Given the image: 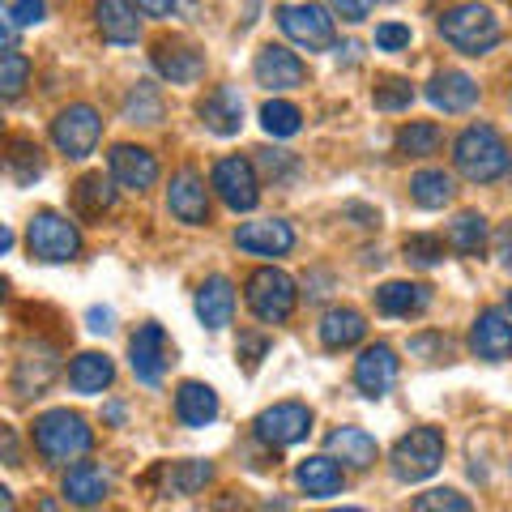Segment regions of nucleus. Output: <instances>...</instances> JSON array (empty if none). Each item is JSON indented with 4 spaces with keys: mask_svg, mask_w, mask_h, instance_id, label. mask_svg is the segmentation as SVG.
<instances>
[{
    "mask_svg": "<svg viewBox=\"0 0 512 512\" xmlns=\"http://www.w3.org/2000/svg\"><path fill=\"white\" fill-rule=\"evenodd\" d=\"M35 448L47 466H69V461H82L94 448V431L86 427L82 414L47 410L35 419Z\"/></svg>",
    "mask_w": 512,
    "mask_h": 512,
    "instance_id": "obj_1",
    "label": "nucleus"
},
{
    "mask_svg": "<svg viewBox=\"0 0 512 512\" xmlns=\"http://www.w3.org/2000/svg\"><path fill=\"white\" fill-rule=\"evenodd\" d=\"M453 163L470 184H491V180H500V175H508L512 154H508L504 137L495 133L491 124H474V128H466V133L457 137Z\"/></svg>",
    "mask_w": 512,
    "mask_h": 512,
    "instance_id": "obj_2",
    "label": "nucleus"
},
{
    "mask_svg": "<svg viewBox=\"0 0 512 512\" xmlns=\"http://www.w3.org/2000/svg\"><path fill=\"white\" fill-rule=\"evenodd\" d=\"M440 35H444V43H453L457 52L483 56L500 43V22H495L491 9H483V5H457L440 18Z\"/></svg>",
    "mask_w": 512,
    "mask_h": 512,
    "instance_id": "obj_3",
    "label": "nucleus"
},
{
    "mask_svg": "<svg viewBox=\"0 0 512 512\" xmlns=\"http://www.w3.org/2000/svg\"><path fill=\"white\" fill-rule=\"evenodd\" d=\"M244 299H248V308H252L256 320H265V325H282V320H291L299 291H295L291 274H282V269L265 265V269H256V274L248 278Z\"/></svg>",
    "mask_w": 512,
    "mask_h": 512,
    "instance_id": "obj_4",
    "label": "nucleus"
},
{
    "mask_svg": "<svg viewBox=\"0 0 512 512\" xmlns=\"http://www.w3.org/2000/svg\"><path fill=\"white\" fill-rule=\"evenodd\" d=\"M26 248L35 261L43 265H64V261H73L77 252H82V235H77V227L69 218H60L52 210H43L30 218V227H26Z\"/></svg>",
    "mask_w": 512,
    "mask_h": 512,
    "instance_id": "obj_5",
    "label": "nucleus"
},
{
    "mask_svg": "<svg viewBox=\"0 0 512 512\" xmlns=\"http://www.w3.org/2000/svg\"><path fill=\"white\" fill-rule=\"evenodd\" d=\"M393 474L402 478V483H423V478H431L440 470L444 461V436L436 427H414L410 436L397 440L393 448Z\"/></svg>",
    "mask_w": 512,
    "mask_h": 512,
    "instance_id": "obj_6",
    "label": "nucleus"
},
{
    "mask_svg": "<svg viewBox=\"0 0 512 512\" xmlns=\"http://www.w3.org/2000/svg\"><path fill=\"white\" fill-rule=\"evenodd\" d=\"M99 137H103V120H99V111H94L90 103L64 107L60 116L52 120V141H56V150L64 158H86V154H94Z\"/></svg>",
    "mask_w": 512,
    "mask_h": 512,
    "instance_id": "obj_7",
    "label": "nucleus"
},
{
    "mask_svg": "<svg viewBox=\"0 0 512 512\" xmlns=\"http://www.w3.org/2000/svg\"><path fill=\"white\" fill-rule=\"evenodd\" d=\"M278 26H282L286 39L303 47V52H329L333 35H338L325 5H282L278 9Z\"/></svg>",
    "mask_w": 512,
    "mask_h": 512,
    "instance_id": "obj_8",
    "label": "nucleus"
},
{
    "mask_svg": "<svg viewBox=\"0 0 512 512\" xmlns=\"http://www.w3.org/2000/svg\"><path fill=\"white\" fill-rule=\"evenodd\" d=\"M252 427H256V440H261V444L291 448V444H299L312 431V410L303 402H278V406H269V410L256 414Z\"/></svg>",
    "mask_w": 512,
    "mask_h": 512,
    "instance_id": "obj_9",
    "label": "nucleus"
},
{
    "mask_svg": "<svg viewBox=\"0 0 512 512\" xmlns=\"http://www.w3.org/2000/svg\"><path fill=\"white\" fill-rule=\"evenodd\" d=\"M214 188H218V197L231 205L235 214H248L256 210V201H261V184H256V167L248 163V158H222V163L214 167Z\"/></svg>",
    "mask_w": 512,
    "mask_h": 512,
    "instance_id": "obj_10",
    "label": "nucleus"
},
{
    "mask_svg": "<svg viewBox=\"0 0 512 512\" xmlns=\"http://www.w3.org/2000/svg\"><path fill=\"white\" fill-rule=\"evenodd\" d=\"M128 363H133V376L141 384H158L171 363V342H167V329L163 325H141L128 342Z\"/></svg>",
    "mask_w": 512,
    "mask_h": 512,
    "instance_id": "obj_11",
    "label": "nucleus"
},
{
    "mask_svg": "<svg viewBox=\"0 0 512 512\" xmlns=\"http://www.w3.org/2000/svg\"><path fill=\"white\" fill-rule=\"evenodd\" d=\"M256 82H261L265 90H295L308 82V69H303V60L295 52H286L282 43H269L256 52V64H252Z\"/></svg>",
    "mask_w": 512,
    "mask_h": 512,
    "instance_id": "obj_12",
    "label": "nucleus"
},
{
    "mask_svg": "<svg viewBox=\"0 0 512 512\" xmlns=\"http://www.w3.org/2000/svg\"><path fill=\"white\" fill-rule=\"evenodd\" d=\"M107 163H111V180H116L120 188H128V192H146L158 180V158L150 150H141V146H128V141L111 146Z\"/></svg>",
    "mask_w": 512,
    "mask_h": 512,
    "instance_id": "obj_13",
    "label": "nucleus"
},
{
    "mask_svg": "<svg viewBox=\"0 0 512 512\" xmlns=\"http://www.w3.org/2000/svg\"><path fill=\"white\" fill-rule=\"evenodd\" d=\"M470 350L483 363H504L512 359V320L500 312V308H491L474 320V333H470Z\"/></svg>",
    "mask_w": 512,
    "mask_h": 512,
    "instance_id": "obj_14",
    "label": "nucleus"
},
{
    "mask_svg": "<svg viewBox=\"0 0 512 512\" xmlns=\"http://www.w3.org/2000/svg\"><path fill=\"white\" fill-rule=\"evenodd\" d=\"M167 205L171 214L188 222V227H205L210 222V197H205V180L197 171H180L167 188Z\"/></svg>",
    "mask_w": 512,
    "mask_h": 512,
    "instance_id": "obj_15",
    "label": "nucleus"
},
{
    "mask_svg": "<svg viewBox=\"0 0 512 512\" xmlns=\"http://www.w3.org/2000/svg\"><path fill=\"white\" fill-rule=\"evenodd\" d=\"M355 384H359L363 397H372V402L384 397L397 384V355L389 346H380V342L367 346L363 355L355 359Z\"/></svg>",
    "mask_w": 512,
    "mask_h": 512,
    "instance_id": "obj_16",
    "label": "nucleus"
},
{
    "mask_svg": "<svg viewBox=\"0 0 512 512\" xmlns=\"http://www.w3.org/2000/svg\"><path fill=\"white\" fill-rule=\"evenodd\" d=\"M197 111H201V124L218 137H235L244 128V99H239L235 86H214Z\"/></svg>",
    "mask_w": 512,
    "mask_h": 512,
    "instance_id": "obj_17",
    "label": "nucleus"
},
{
    "mask_svg": "<svg viewBox=\"0 0 512 512\" xmlns=\"http://www.w3.org/2000/svg\"><path fill=\"white\" fill-rule=\"evenodd\" d=\"M56 350L52 346H26L22 359L13 363V393L18 397H39L56 376Z\"/></svg>",
    "mask_w": 512,
    "mask_h": 512,
    "instance_id": "obj_18",
    "label": "nucleus"
},
{
    "mask_svg": "<svg viewBox=\"0 0 512 512\" xmlns=\"http://www.w3.org/2000/svg\"><path fill=\"white\" fill-rule=\"evenodd\" d=\"M235 244L256 256H286L295 248V231L282 218H261V222H244L235 231Z\"/></svg>",
    "mask_w": 512,
    "mask_h": 512,
    "instance_id": "obj_19",
    "label": "nucleus"
},
{
    "mask_svg": "<svg viewBox=\"0 0 512 512\" xmlns=\"http://www.w3.org/2000/svg\"><path fill=\"white\" fill-rule=\"evenodd\" d=\"M154 69L167 77L171 86H192L205 77V56L188 43H158L154 47Z\"/></svg>",
    "mask_w": 512,
    "mask_h": 512,
    "instance_id": "obj_20",
    "label": "nucleus"
},
{
    "mask_svg": "<svg viewBox=\"0 0 512 512\" xmlns=\"http://www.w3.org/2000/svg\"><path fill=\"white\" fill-rule=\"evenodd\" d=\"M427 99L436 103L440 111H470L474 103H478V86H474V77L470 73H461V69H444V73H436L427 82Z\"/></svg>",
    "mask_w": 512,
    "mask_h": 512,
    "instance_id": "obj_21",
    "label": "nucleus"
},
{
    "mask_svg": "<svg viewBox=\"0 0 512 512\" xmlns=\"http://www.w3.org/2000/svg\"><path fill=\"white\" fill-rule=\"evenodd\" d=\"M197 316H201V325L218 333V329H227L231 325V316H235V286L231 278H205L201 282V291H197Z\"/></svg>",
    "mask_w": 512,
    "mask_h": 512,
    "instance_id": "obj_22",
    "label": "nucleus"
},
{
    "mask_svg": "<svg viewBox=\"0 0 512 512\" xmlns=\"http://www.w3.org/2000/svg\"><path fill=\"white\" fill-rule=\"evenodd\" d=\"M175 414H180L184 427H210L218 419V393L201 380H184L180 393H175Z\"/></svg>",
    "mask_w": 512,
    "mask_h": 512,
    "instance_id": "obj_23",
    "label": "nucleus"
},
{
    "mask_svg": "<svg viewBox=\"0 0 512 512\" xmlns=\"http://www.w3.org/2000/svg\"><path fill=\"white\" fill-rule=\"evenodd\" d=\"M94 22H99V35L107 43H137L141 35L137 9L128 0H94Z\"/></svg>",
    "mask_w": 512,
    "mask_h": 512,
    "instance_id": "obj_24",
    "label": "nucleus"
},
{
    "mask_svg": "<svg viewBox=\"0 0 512 512\" xmlns=\"http://www.w3.org/2000/svg\"><path fill=\"white\" fill-rule=\"evenodd\" d=\"M295 483L312 495V500H329V495H338L342 483H346V474L338 466V457H308V461H299V470H295Z\"/></svg>",
    "mask_w": 512,
    "mask_h": 512,
    "instance_id": "obj_25",
    "label": "nucleus"
},
{
    "mask_svg": "<svg viewBox=\"0 0 512 512\" xmlns=\"http://www.w3.org/2000/svg\"><path fill=\"white\" fill-rule=\"evenodd\" d=\"M107 491H111V478H107L99 466H90V461H77V466L64 474V500L77 504V508L103 504Z\"/></svg>",
    "mask_w": 512,
    "mask_h": 512,
    "instance_id": "obj_26",
    "label": "nucleus"
},
{
    "mask_svg": "<svg viewBox=\"0 0 512 512\" xmlns=\"http://www.w3.org/2000/svg\"><path fill=\"white\" fill-rule=\"evenodd\" d=\"M431 303V291L423 282H384L376 291V308L384 316H423Z\"/></svg>",
    "mask_w": 512,
    "mask_h": 512,
    "instance_id": "obj_27",
    "label": "nucleus"
},
{
    "mask_svg": "<svg viewBox=\"0 0 512 512\" xmlns=\"http://www.w3.org/2000/svg\"><path fill=\"white\" fill-rule=\"evenodd\" d=\"M325 444H329V453L338 457L346 470H367L376 461V440L367 436L363 427H338Z\"/></svg>",
    "mask_w": 512,
    "mask_h": 512,
    "instance_id": "obj_28",
    "label": "nucleus"
},
{
    "mask_svg": "<svg viewBox=\"0 0 512 512\" xmlns=\"http://www.w3.org/2000/svg\"><path fill=\"white\" fill-rule=\"evenodd\" d=\"M116 380V363L99 350H86V355H77L73 367H69V384L77 393H103L107 384Z\"/></svg>",
    "mask_w": 512,
    "mask_h": 512,
    "instance_id": "obj_29",
    "label": "nucleus"
},
{
    "mask_svg": "<svg viewBox=\"0 0 512 512\" xmlns=\"http://www.w3.org/2000/svg\"><path fill=\"white\" fill-rule=\"evenodd\" d=\"M363 333H367V325L355 308H333V312H325V320H320V342L329 350L355 346V342H363Z\"/></svg>",
    "mask_w": 512,
    "mask_h": 512,
    "instance_id": "obj_30",
    "label": "nucleus"
},
{
    "mask_svg": "<svg viewBox=\"0 0 512 512\" xmlns=\"http://www.w3.org/2000/svg\"><path fill=\"white\" fill-rule=\"evenodd\" d=\"M73 205H77V214L82 218H103L111 205H116V188H111V180L103 171L82 175L77 188H73Z\"/></svg>",
    "mask_w": 512,
    "mask_h": 512,
    "instance_id": "obj_31",
    "label": "nucleus"
},
{
    "mask_svg": "<svg viewBox=\"0 0 512 512\" xmlns=\"http://www.w3.org/2000/svg\"><path fill=\"white\" fill-rule=\"evenodd\" d=\"M410 197H414V205H423V210H444V205L453 201V175L448 171H419L410 180Z\"/></svg>",
    "mask_w": 512,
    "mask_h": 512,
    "instance_id": "obj_32",
    "label": "nucleus"
},
{
    "mask_svg": "<svg viewBox=\"0 0 512 512\" xmlns=\"http://www.w3.org/2000/svg\"><path fill=\"white\" fill-rule=\"evenodd\" d=\"M448 248L461 256H478L487 248V218L483 214H457V222L448 227Z\"/></svg>",
    "mask_w": 512,
    "mask_h": 512,
    "instance_id": "obj_33",
    "label": "nucleus"
},
{
    "mask_svg": "<svg viewBox=\"0 0 512 512\" xmlns=\"http://www.w3.org/2000/svg\"><path fill=\"white\" fill-rule=\"evenodd\" d=\"M9 175L18 184H35L39 175H43V154H39V146L35 141H26V137H9Z\"/></svg>",
    "mask_w": 512,
    "mask_h": 512,
    "instance_id": "obj_34",
    "label": "nucleus"
},
{
    "mask_svg": "<svg viewBox=\"0 0 512 512\" xmlns=\"http://www.w3.org/2000/svg\"><path fill=\"white\" fill-rule=\"evenodd\" d=\"M397 150L410 154V158L436 154V150H440V128L431 124V120H414V124H406L402 133H397Z\"/></svg>",
    "mask_w": 512,
    "mask_h": 512,
    "instance_id": "obj_35",
    "label": "nucleus"
},
{
    "mask_svg": "<svg viewBox=\"0 0 512 512\" xmlns=\"http://www.w3.org/2000/svg\"><path fill=\"white\" fill-rule=\"evenodd\" d=\"M124 120H133V124H158L163 120V99H158V90L150 82H137L133 94L124 99Z\"/></svg>",
    "mask_w": 512,
    "mask_h": 512,
    "instance_id": "obj_36",
    "label": "nucleus"
},
{
    "mask_svg": "<svg viewBox=\"0 0 512 512\" xmlns=\"http://www.w3.org/2000/svg\"><path fill=\"white\" fill-rule=\"evenodd\" d=\"M261 124L269 137H295L303 128V111L295 103H282V99H269L261 107Z\"/></svg>",
    "mask_w": 512,
    "mask_h": 512,
    "instance_id": "obj_37",
    "label": "nucleus"
},
{
    "mask_svg": "<svg viewBox=\"0 0 512 512\" xmlns=\"http://www.w3.org/2000/svg\"><path fill=\"white\" fill-rule=\"evenodd\" d=\"M214 478V466L210 461H180V466H171L167 470V491L175 495H192V491H201L205 483Z\"/></svg>",
    "mask_w": 512,
    "mask_h": 512,
    "instance_id": "obj_38",
    "label": "nucleus"
},
{
    "mask_svg": "<svg viewBox=\"0 0 512 512\" xmlns=\"http://www.w3.org/2000/svg\"><path fill=\"white\" fill-rule=\"evenodd\" d=\"M26 77H30L26 56L18 52V47H9L5 60H0V94H5V99H18L22 86H26Z\"/></svg>",
    "mask_w": 512,
    "mask_h": 512,
    "instance_id": "obj_39",
    "label": "nucleus"
},
{
    "mask_svg": "<svg viewBox=\"0 0 512 512\" xmlns=\"http://www.w3.org/2000/svg\"><path fill=\"white\" fill-rule=\"evenodd\" d=\"M414 103V86L406 82V77H384V82L376 86V107L380 111H402Z\"/></svg>",
    "mask_w": 512,
    "mask_h": 512,
    "instance_id": "obj_40",
    "label": "nucleus"
},
{
    "mask_svg": "<svg viewBox=\"0 0 512 512\" xmlns=\"http://www.w3.org/2000/svg\"><path fill=\"white\" fill-rule=\"evenodd\" d=\"M414 512H470V500L466 495H457V491H427V495H419V500L410 504Z\"/></svg>",
    "mask_w": 512,
    "mask_h": 512,
    "instance_id": "obj_41",
    "label": "nucleus"
},
{
    "mask_svg": "<svg viewBox=\"0 0 512 512\" xmlns=\"http://www.w3.org/2000/svg\"><path fill=\"white\" fill-rule=\"evenodd\" d=\"M406 256L419 265H440L444 261V239L440 235H410L406 239Z\"/></svg>",
    "mask_w": 512,
    "mask_h": 512,
    "instance_id": "obj_42",
    "label": "nucleus"
},
{
    "mask_svg": "<svg viewBox=\"0 0 512 512\" xmlns=\"http://www.w3.org/2000/svg\"><path fill=\"white\" fill-rule=\"evenodd\" d=\"M43 13H47L43 0H9L5 18H9L13 26H39V22H43Z\"/></svg>",
    "mask_w": 512,
    "mask_h": 512,
    "instance_id": "obj_43",
    "label": "nucleus"
},
{
    "mask_svg": "<svg viewBox=\"0 0 512 512\" xmlns=\"http://www.w3.org/2000/svg\"><path fill=\"white\" fill-rule=\"evenodd\" d=\"M376 47L380 52H402V47H410V26H402V22L376 26Z\"/></svg>",
    "mask_w": 512,
    "mask_h": 512,
    "instance_id": "obj_44",
    "label": "nucleus"
},
{
    "mask_svg": "<svg viewBox=\"0 0 512 512\" xmlns=\"http://www.w3.org/2000/svg\"><path fill=\"white\" fill-rule=\"evenodd\" d=\"M261 167H265V175L269 180H286V175H295V154H282V150H261Z\"/></svg>",
    "mask_w": 512,
    "mask_h": 512,
    "instance_id": "obj_45",
    "label": "nucleus"
},
{
    "mask_svg": "<svg viewBox=\"0 0 512 512\" xmlns=\"http://www.w3.org/2000/svg\"><path fill=\"white\" fill-rule=\"evenodd\" d=\"M372 5L376 0H329V9L338 13L342 22H363L367 13H372Z\"/></svg>",
    "mask_w": 512,
    "mask_h": 512,
    "instance_id": "obj_46",
    "label": "nucleus"
},
{
    "mask_svg": "<svg viewBox=\"0 0 512 512\" xmlns=\"http://www.w3.org/2000/svg\"><path fill=\"white\" fill-rule=\"evenodd\" d=\"M265 350H269V342H265V338H256V333H244V338H239V359L248 363V372H252L256 363H261Z\"/></svg>",
    "mask_w": 512,
    "mask_h": 512,
    "instance_id": "obj_47",
    "label": "nucleus"
},
{
    "mask_svg": "<svg viewBox=\"0 0 512 512\" xmlns=\"http://www.w3.org/2000/svg\"><path fill=\"white\" fill-rule=\"evenodd\" d=\"M495 256H500L504 269H512V222L500 227V235H495Z\"/></svg>",
    "mask_w": 512,
    "mask_h": 512,
    "instance_id": "obj_48",
    "label": "nucleus"
},
{
    "mask_svg": "<svg viewBox=\"0 0 512 512\" xmlns=\"http://www.w3.org/2000/svg\"><path fill=\"white\" fill-rule=\"evenodd\" d=\"M141 13H150V18H171L175 13V0H137Z\"/></svg>",
    "mask_w": 512,
    "mask_h": 512,
    "instance_id": "obj_49",
    "label": "nucleus"
},
{
    "mask_svg": "<svg viewBox=\"0 0 512 512\" xmlns=\"http://www.w3.org/2000/svg\"><path fill=\"white\" fill-rule=\"evenodd\" d=\"M86 320H90V329H94V333H111V320H116V316H111L107 308H90Z\"/></svg>",
    "mask_w": 512,
    "mask_h": 512,
    "instance_id": "obj_50",
    "label": "nucleus"
},
{
    "mask_svg": "<svg viewBox=\"0 0 512 512\" xmlns=\"http://www.w3.org/2000/svg\"><path fill=\"white\" fill-rule=\"evenodd\" d=\"M5 461L9 466H18V444H13V431L5 427Z\"/></svg>",
    "mask_w": 512,
    "mask_h": 512,
    "instance_id": "obj_51",
    "label": "nucleus"
},
{
    "mask_svg": "<svg viewBox=\"0 0 512 512\" xmlns=\"http://www.w3.org/2000/svg\"><path fill=\"white\" fill-rule=\"evenodd\" d=\"M508 308H512V299H508Z\"/></svg>",
    "mask_w": 512,
    "mask_h": 512,
    "instance_id": "obj_52",
    "label": "nucleus"
}]
</instances>
